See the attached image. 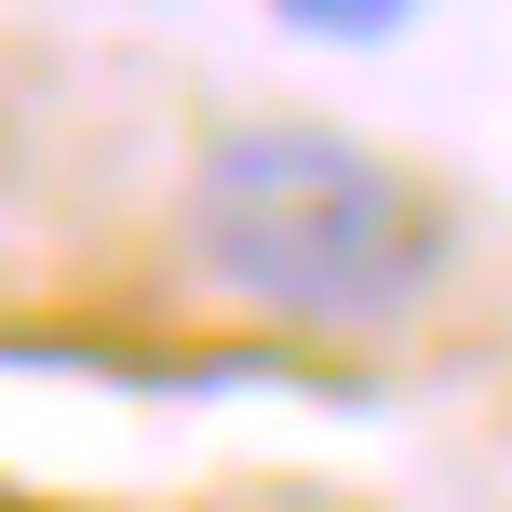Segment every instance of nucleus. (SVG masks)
Masks as SVG:
<instances>
[{"mask_svg":"<svg viewBox=\"0 0 512 512\" xmlns=\"http://www.w3.org/2000/svg\"><path fill=\"white\" fill-rule=\"evenodd\" d=\"M189 256L216 297L283 310V324H405L445 283V203L391 149L324 122H230L189 162Z\"/></svg>","mask_w":512,"mask_h":512,"instance_id":"1","label":"nucleus"},{"mask_svg":"<svg viewBox=\"0 0 512 512\" xmlns=\"http://www.w3.org/2000/svg\"><path fill=\"white\" fill-rule=\"evenodd\" d=\"M418 14H432V0H270L283 41H324V54H378V41H405Z\"/></svg>","mask_w":512,"mask_h":512,"instance_id":"2","label":"nucleus"}]
</instances>
